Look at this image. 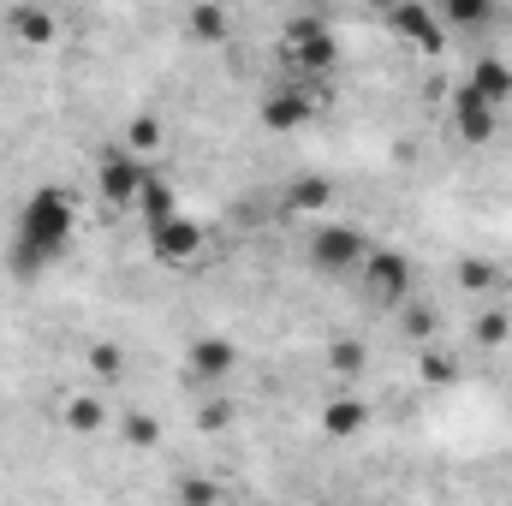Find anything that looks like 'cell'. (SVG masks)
<instances>
[{"label": "cell", "mask_w": 512, "mask_h": 506, "mask_svg": "<svg viewBox=\"0 0 512 506\" xmlns=\"http://www.w3.org/2000/svg\"><path fill=\"white\" fill-rule=\"evenodd\" d=\"M197 423H203V429H227V423H233V405H227V399H215V405H203V411H197Z\"/></svg>", "instance_id": "cell-27"}, {"label": "cell", "mask_w": 512, "mask_h": 506, "mask_svg": "<svg viewBox=\"0 0 512 506\" xmlns=\"http://www.w3.org/2000/svg\"><path fill=\"white\" fill-rule=\"evenodd\" d=\"M495 114H501V108H489V102H483L477 90H465V84L447 96V120H453V131H459L465 143H489V137H495Z\"/></svg>", "instance_id": "cell-8"}, {"label": "cell", "mask_w": 512, "mask_h": 506, "mask_svg": "<svg viewBox=\"0 0 512 506\" xmlns=\"http://www.w3.org/2000/svg\"><path fill=\"white\" fill-rule=\"evenodd\" d=\"M137 215H143L149 227L173 221V215H179V203H173V185H167V179H149V185L137 191Z\"/></svg>", "instance_id": "cell-15"}, {"label": "cell", "mask_w": 512, "mask_h": 506, "mask_svg": "<svg viewBox=\"0 0 512 506\" xmlns=\"http://www.w3.org/2000/svg\"><path fill=\"white\" fill-rule=\"evenodd\" d=\"M149 185V173H143V161L126 155L120 143L114 149H102V161H96V191L108 197V203H137V191Z\"/></svg>", "instance_id": "cell-5"}, {"label": "cell", "mask_w": 512, "mask_h": 506, "mask_svg": "<svg viewBox=\"0 0 512 506\" xmlns=\"http://www.w3.org/2000/svg\"><path fill=\"white\" fill-rule=\"evenodd\" d=\"M447 24H459V30H477V24H489V6L483 0H447V12H441Z\"/></svg>", "instance_id": "cell-24"}, {"label": "cell", "mask_w": 512, "mask_h": 506, "mask_svg": "<svg viewBox=\"0 0 512 506\" xmlns=\"http://www.w3.org/2000/svg\"><path fill=\"white\" fill-rule=\"evenodd\" d=\"M280 54H286V66H292L298 78H328L334 60H340V42H334V30H328L316 12H298V18L286 24Z\"/></svg>", "instance_id": "cell-2"}, {"label": "cell", "mask_w": 512, "mask_h": 506, "mask_svg": "<svg viewBox=\"0 0 512 506\" xmlns=\"http://www.w3.org/2000/svg\"><path fill=\"white\" fill-rule=\"evenodd\" d=\"M6 30H12L24 48H48L60 24H54V12H48V6H12V12H6Z\"/></svg>", "instance_id": "cell-11"}, {"label": "cell", "mask_w": 512, "mask_h": 506, "mask_svg": "<svg viewBox=\"0 0 512 506\" xmlns=\"http://www.w3.org/2000/svg\"><path fill=\"white\" fill-rule=\"evenodd\" d=\"M233 364H239V352H233V340H221V334H203V340L191 346V376L197 381H227Z\"/></svg>", "instance_id": "cell-9"}, {"label": "cell", "mask_w": 512, "mask_h": 506, "mask_svg": "<svg viewBox=\"0 0 512 506\" xmlns=\"http://www.w3.org/2000/svg\"><path fill=\"white\" fill-rule=\"evenodd\" d=\"M161 137H167V131H161V120H155V114H137V120L126 126V143H120V149L143 161V155H155V149H161Z\"/></svg>", "instance_id": "cell-17"}, {"label": "cell", "mask_w": 512, "mask_h": 506, "mask_svg": "<svg viewBox=\"0 0 512 506\" xmlns=\"http://www.w3.org/2000/svg\"><path fill=\"white\" fill-rule=\"evenodd\" d=\"M322 429H328L334 441H352V435H364V429H370V405H364V399H352V393H340V399L322 411Z\"/></svg>", "instance_id": "cell-12"}, {"label": "cell", "mask_w": 512, "mask_h": 506, "mask_svg": "<svg viewBox=\"0 0 512 506\" xmlns=\"http://www.w3.org/2000/svg\"><path fill=\"white\" fill-rule=\"evenodd\" d=\"M90 370H96V381H120L126 376V352H120L114 340H96V346H90Z\"/></svg>", "instance_id": "cell-20"}, {"label": "cell", "mask_w": 512, "mask_h": 506, "mask_svg": "<svg viewBox=\"0 0 512 506\" xmlns=\"http://www.w3.org/2000/svg\"><path fill=\"white\" fill-rule=\"evenodd\" d=\"M179 506H221L215 477H179Z\"/></svg>", "instance_id": "cell-22"}, {"label": "cell", "mask_w": 512, "mask_h": 506, "mask_svg": "<svg viewBox=\"0 0 512 506\" xmlns=\"http://www.w3.org/2000/svg\"><path fill=\"white\" fill-rule=\"evenodd\" d=\"M60 417H66L72 435H102V429H108V405H102L96 393H72V399L60 405Z\"/></svg>", "instance_id": "cell-14"}, {"label": "cell", "mask_w": 512, "mask_h": 506, "mask_svg": "<svg viewBox=\"0 0 512 506\" xmlns=\"http://www.w3.org/2000/svg\"><path fill=\"white\" fill-rule=\"evenodd\" d=\"M459 376V358L441 352V346H423V381H453Z\"/></svg>", "instance_id": "cell-25"}, {"label": "cell", "mask_w": 512, "mask_h": 506, "mask_svg": "<svg viewBox=\"0 0 512 506\" xmlns=\"http://www.w3.org/2000/svg\"><path fill=\"white\" fill-rule=\"evenodd\" d=\"M72 233H78V209H72V197L60 191V185H36L30 197H24V209H18V227H12V274H42V268H54L66 245H72Z\"/></svg>", "instance_id": "cell-1"}, {"label": "cell", "mask_w": 512, "mask_h": 506, "mask_svg": "<svg viewBox=\"0 0 512 506\" xmlns=\"http://www.w3.org/2000/svg\"><path fill=\"white\" fill-rule=\"evenodd\" d=\"M358 286H364L376 304L399 310V304L411 298V262H405L399 251H370L364 256V268H358Z\"/></svg>", "instance_id": "cell-4"}, {"label": "cell", "mask_w": 512, "mask_h": 506, "mask_svg": "<svg viewBox=\"0 0 512 506\" xmlns=\"http://www.w3.org/2000/svg\"><path fill=\"white\" fill-rule=\"evenodd\" d=\"M149 251L161 256L167 268H185V262H197V256H203V227H197L191 215H173V221L149 227Z\"/></svg>", "instance_id": "cell-6"}, {"label": "cell", "mask_w": 512, "mask_h": 506, "mask_svg": "<svg viewBox=\"0 0 512 506\" xmlns=\"http://www.w3.org/2000/svg\"><path fill=\"white\" fill-rule=\"evenodd\" d=\"M328 197H334V185H328L322 173H298V179H292V191H286V203H292V209H322Z\"/></svg>", "instance_id": "cell-18"}, {"label": "cell", "mask_w": 512, "mask_h": 506, "mask_svg": "<svg viewBox=\"0 0 512 506\" xmlns=\"http://www.w3.org/2000/svg\"><path fill=\"white\" fill-rule=\"evenodd\" d=\"M304 251H310V262L322 268V274H358L364 268V256H370V239L358 233V227H316L310 239H304Z\"/></svg>", "instance_id": "cell-3"}, {"label": "cell", "mask_w": 512, "mask_h": 506, "mask_svg": "<svg viewBox=\"0 0 512 506\" xmlns=\"http://www.w3.org/2000/svg\"><path fill=\"white\" fill-rule=\"evenodd\" d=\"M120 429H126V441H131V447H155V441H161L155 417H143V411H131L126 423H120Z\"/></svg>", "instance_id": "cell-26"}, {"label": "cell", "mask_w": 512, "mask_h": 506, "mask_svg": "<svg viewBox=\"0 0 512 506\" xmlns=\"http://www.w3.org/2000/svg\"><path fill=\"white\" fill-rule=\"evenodd\" d=\"M364 364H370L364 340H334V346H328V370H334L340 381H358L364 376Z\"/></svg>", "instance_id": "cell-16"}, {"label": "cell", "mask_w": 512, "mask_h": 506, "mask_svg": "<svg viewBox=\"0 0 512 506\" xmlns=\"http://www.w3.org/2000/svg\"><path fill=\"white\" fill-rule=\"evenodd\" d=\"M459 286H465L471 298H495V292H507V268L489 262V256H465V262H459Z\"/></svg>", "instance_id": "cell-13"}, {"label": "cell", "mask_w": 512, "mask_h": 506, "mask_svg": "<svg viewBox=\"0 0 512 506\" xmlns=\"http://www.w3.org/2000/svg\"><path fill=\"white\" fill-rule=\"evenodd\" d=\"M387 30H393L399 42L423 48V54H441V42H447L441 18H435L429 6H417V0H405V6H387Z\"/></svg>", "instance_id": "cell-7"}, {"label": "cell", "mask_w": 512, "mask_h": 506, "mask_svg": "<svg viewBox=\"0 0 512 506\" xmlns=\"http://www.w3.org/2000/svg\"><path fill=\"white\" fill-rule=\"evenodd\" d=\"M465 90H477L489 108H501V102H512V66H507V60H495V54H483V60L471 66Z\"/></svg>", "instance_id": "cell-10"}, {"label": "cell", "mask_w": 512, "mask_h": 506, "mask_svg": "<svg viewBox=\"0 0 512 506\" xmlns=\"http://www.w3.org/2000/svg\"><path fill=\"white\" fill-rule=\"evenodd\" d=\"M471 340H477V346H507L512 340V316L507 310H483V316L471 322Z\"/></svg>", "instance_id": "cell-19"}, {"label": "cell", "mask_w": 512, "mask_h": 506, "mask_svg": "<svg viewBox=\"0 0 512 506\" xmlns=\"http://www.w3.org/2000/svg\"><path fill=\"white\" fill-rule=\"evenodd\" d=\"M399 328L411 334V340H435V310H423V304H399Z\"/></svg>", "instance_id": "cell-23"}, {"label": "cell", "mask_w": 512, "mask_h": 506, "mask_svg": "<svg viewBox=\"0 0 512 506\" xmlns=\"http://www.w3.org/2000/svg\"><path fill=\"white\" fill-rule=\"evenodd\" d=\"M185 24H191L197 42H221V36H227V12H221V6H191Z\"/></svg>", "instance_id": "cell-21"}]
</instances>
